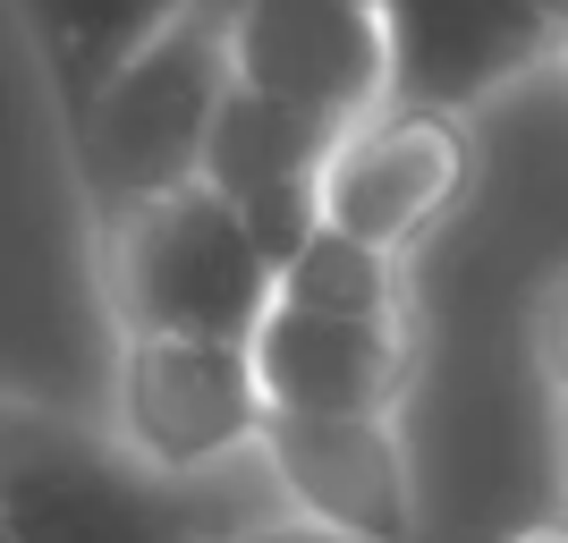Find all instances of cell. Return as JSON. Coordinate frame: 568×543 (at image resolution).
<instances>
[{
	"label": "cell",
	"mask_w": 568,
	"mask_h": 543,
	"mask_svg": "<svg viewBox=\"0 0 568 543\" xmlns=\"http://www.w3.org/2000/svg\"><path fill=\"white\" fill-rule=\"evenodd\" d=\"M230 86H237L230 26L195 9L69 119V162H77L94 230H111V221L204 179V144H213V119L230 102Z\"/></svg>",
	"instance_id": "cell-1"
},
{
	"label": "cell",
	"mask_w": 568,
	"mask_h": 543,
	"mask_svg": "<svg viewBox=\"0 0 568 543\" xmlns=\"http://www.w3.org/2000/svg\"><path fill=\"white\" fill-rule=\"evenodd\" d=\"M119 340H221L246 349L281 306V272L204 179L102 230Z\"/></svg>",
	"instance_id": "cell-2"
},
{
	"label": "cell",
	"mask_w": 568,
	"mask_h": 543,
	"mask_svg": "<svg viewBox=\"0 0 568 543\" xmlns=\"http://www.w3.org/2000/svg\"><path fill=\"white\" fill-rule=\"evenodd\" d=\"M263 382L246 349L221 340H119V382H111V442L144 475H204L221 459L263 442Z\"/></svg>",
	"instance_id": "cell-3"
},
{
	"label": "cell",
	"mask_w": 568,
	"mask_h": 543,
	"mask_svg": "<svg viewBox=\"0 0 568 543\" xmlns=\"http://www.w3.org/2000/svg\"><path fill=\"white\" fill-rule=\"evenodd\" d=\"M467 179H475V153L458 111L382 102L323 162V230H348L374 255H399L467 195Z\"/></svg>",
	"instance_id": "cell-4"
},
{
	"label": "cell",
	"mask_w": 568,
	"mask_h": 543,
	"mask_svg": "<svg viewBox=\"0 0 568 543\" xmlns=\"http://www.w3.org/2000/svg\"><path fill=\"white\" fill-rule=\"evenodd\" d=\"M230 69L246 94L356 128L390 102V18L374 0H246L230 18Z\"/></svg>",
	"instance_id": "cell-5"
},
{
	"label": "cell",
	"mask_w": 568,
	"mask_h": 543,
	"mask_svg": "<svg viewBox=\"0 0 568 543\" xmlns=\"http://www.w3.org/2000/svg\"><path fill=\"white\" fill-rule=\"evenodd\" d=\"M9 543H195L187 510L162 475H144L119 442L60 425H26L0 484Z\"/></svg>",
	"instance_id": "cell-6"
},
{
	"label": "cell",
	"mask_w": 568,
	"mask_h": 543,
	"mask_svg": "<svg viewBox=\"0 0 568 543\" xmlns=\"http://www.w3.org/2000/svg\"><path fill=\"white\" fill-rule=\"evenodd\" d=\"M339 137L348 128L288 111L272 94H246V86H230V102H221L213 144H204V188L246 221V238L272 255V272L323 230V162H332Z\"/></svg>",
	"instance_id": "cell-7"
},
{
	"label": "cell",
	"mask_w": 568,
	"mask_h": 543,
	"mask_svg": "<svg viewBox=\"0 0 568 543\" xmlns=\"http://www.w3.org/2000/svg\"><path fill=\"white\" fill-rule=\"evenodd\" d=\"M246 356L272 416H399V391L416 374V331L407 314L272 306Z\"/></svg>",
	"instance_id": "cell-8"
},
{
	"label": "cell",
	"mask_w": 568,
	"mask_h": 543,
	"mask_svg": "<svg viewBox=\"0 0 568 543\" xmlns=\"http://www.w3.org/2000/svg\"><path fill=\"white\" fill-rule=\"evenodd\" d=\"M263 459L297 501V519L339 526L356 543L416 535V467L390 416H263Z\"/></svg>",
	"instance_id": "cell-9"
},
{
	"label": "cell",
	"mask_w": 568,
	"mask_h": 543,
	"mask_svg": "<svg viewBox=\"0 0 568 543\" xmlns=\"http://www.w3.org/2000/svg\"><path fill=\"white\" fill-rule=\"evenodd\" d=\"M390 102L416 111H467L493 86L526 77L560 34L535 0H390Z\"/></svg>",
	"instance_id": "cell-10"
},
{
	"label": "cell",
	"mask_w": 568,
	"mask_h": 543,
	"mask_svg": "<svg viewBox=\"0 0 568 543\" xmlns=\"http://www.w3.org/2000/svg\"><path fill=\"white\" fill-rule=\"evenodd\" d=\"M18 18L60 94V119H77L136 51H153L179 18H195V0H18Z\"/></svg>",
	"instance_id": "cell-11"
},
{
	"label": "cell",
	"mask_w": 568,
	"mask_h": 543,
	"mask_svg": "<svg viewBox=\"0 0 568 543\" xmlns=\"http://www.w3.org/2000/svg\"><path fill=\"white\" fill-rule=\"evenodd\" d=\"M399 255H374L348 230H314L297 255L281 263V306L306 314H407L399 306Z\"/></svg>",
	"instance_id": "cell-12"
},
{
	"label": "cell",
	"mask_w": 568,
	"mask_h": 543,
	"mask_svg": "<svg viewBox=\"0 0 568 543\" xmlns=\"http://www.w3.org/2000/svg\"><path fill=\"white\" fill-rule=\"evenodd\" d=\"M230 543H356V535H339V526H314V519H263V526H246V535H230Z\"/></svg>",
	"instance_id": "cell-13"
},
{
	"label": "cell",
	"mask_w": 568,
	"mask_h": 543,
	"mask_svg": "<svg viewBox=\"0 0 568 543\" xmlns=\"http://www.w3.org/2000/svg\"><path fill=\"white\" fill-rule=\"evenodd\" d=\"M18 433H26V425L9 416V408H0V484H9V459H18Z\"/></svg>",
	"instance_id": "cell-14"
},
{
	"label": "cell",
	"mask_w": 568,
	"mask_h": 543,
	"mask_svg": "<svg viewBox=\"0 0 568 543\" xmlns=\"http://www.w3.org/2000/svg\"><path fill=\"white\" fill-rule=\"evenodd\" d=\"M535 9H544V26H551V34L568 43V0H535Z\"/></svg>",
	"instance_id": "cell-15"
},
{
	"label": "cell",
	"mask_w": 568,
	"mask_h": 543,
	"mask_svg": "<svg viewBox=\"0 0 568 543\" xmlns=\"http://www.w3.org/2000/svg\"><path fill=\"white\" fill-rule=\"evenodd\" d=\"M195 9H204V18H221V26H230L237 9H246V0H195Z\"/></svg>",
	"instance_id": "cell-16"
},
{
	"label": "cell",
	"mask_w": 568,
	"mask_h": 543,
	"mask_svg": "<svg viewBox=\"0 0 568 543\" xmlns=\"http://www.w3.org/2000/svg\"><path fill=\"white\" fill-rule=\"evenodd\" d=\"M518 543H568V526H526Z\"/></svg>",
	"instance_id": "cell-17"
},
{
	"label": "cell",
	"mask_w": 568,
	"mask_h": 543,
	"mask_svg": "<svg viewBox=\"0 0 568 543\" xmlns=\"http://www.w3.org/2000/svg\"><path fill=\"white\" fill-rule=\"evenodd\" d=\"M560 365H568V323H560Z\"/></svg>",
	"instance_id": "cell-18"
},
{
	"label": "cell",
	"mask_w": 568,
	"mask_h": 543,
	"mask_svg": "<svg viewBox=\"0 0 568 543\" xmlns=\"http://www.w3.org/2000/svg\"><path fill=\"white\" fill-rule=\"evenodd\" d=\"M374 9H390V0H374Z\"/></svg>",
	"instance_id": "cell-19"
},
{
	"label": "cell",
	"mask_w": 568,
	"mask_h": 543,
	"mask_svg": "<svg viewBox=\"0 0 568 543\" xmlns=\"http://www.w3.org/2000/svg\"><path fill=\"white\" fill-rule=\"evenodd\" d=\"M0 543H9V526H0Z\"/></svg>",
	"instance_id": "cell-20"
}]
</instances>
